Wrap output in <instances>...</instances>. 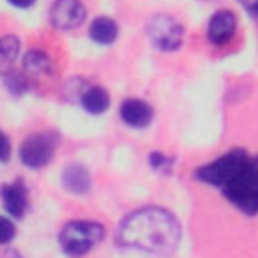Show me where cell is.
Wrapping results in <instances>:
<instances>
[{"label":"cell","instance_id":"8fae6325","mask_svg":"<svg viewBox=\"0 0 258 258\" xmlns=\"http://www.w3.org/2000/svg\"><path fill=\"white\" fill-rule=\"evenodd\" d=\"M117 32H119V28H117L115 20L109 16L95 18L91 22V28H89V36L99 44H111L117 38Z\"/></svg>","mask_w":258,"mask_h":258},{"label":"cell","instance_id":"9c48e42d","mask_svg":"<svg viewBox=\"0 0 258 258\" xmlns=\"http://www.w3.org/2000/svg\"><path fill=\"white\" fill-rule=\"evenodd\" d=\"M121 119L135 129L147 127L153 119V109L141 99H127L121 105Z\"/></svg>","mask_w":258,"mask_h":258},{"label":"cell","instance_id":"5b68a950","mask_svg":"<svg viewBox=\"0 0 258 258\" xmlns=\"http://www.w3.org/2000/svg\"><path fill=\"white\" fill-rule=\"evenodd\" d=\"M56 149V137L54 133H34L28 135L20 145V161L26 167L38 169L44 167Z\"/></svg>","mask_w":258,"mask_h":258},{"label":"cell","instance_id":"e0dca14e","mask_svg":"<svg viewBox=\"0 0 258 258\" xmlns=\"http://www.w3.org/2000/svg\"><path fill=\"white\" fill-rule=\"evenodd\" d=\"M8 157H10V141H8V137L0 131V163L8 161Z\"/></svg>","mask_w":258,"mask_h":258},{"label":"cell","instance_id":"5bb4252c","mask_svg":"<svg viewBox=\"0 0 258 258\" xmlns=\"http://www.w3.org/2000/svg\"><path fill=\"white\" fill-rule=\"evenodd\" d=\"M18 38L12 36V34H6L0 38V75H6L10 64L14 62L16 54H18Z\"/></svg>","mask_w":258,"mask_h":258},{"label":"cell","instance_id":"8992f818","mask_svg":"<svg viewBox=\"0 0 258 258\" xmlns=\"http://www.w3.org/2000/svg\"><path fill=\"white\" fill-rule=\"evenodd\" d=\"M50 22L54 28L71 30L83 24L85 20V6L79 0H54L50 6Z\"/></svg>","mask_w":258,"mask_h":258},{"label":"cell","instance_id":"277c9868","mask_svg":"<svg viewBox=\"0 0 258 258\" xmlns=\"http://www.w3.org/2000/svg\"><path fill=\"white\" fill-rule=\"evenodd\" d=\"M147 36H149V42L157 50L169 52V50L179 48L183 40V28L175 18L167 14H155L147 22Z\"/></svg>","mask_w":258,"mask_h":258},{"label":"cell","instance_id":"2e32d148","mask_svg":"<svg viewBox=\"0 0 258 258\" xmlns=\"http://www.w3.org/2000/svg\"><path fill=\"white\" fill-rule=\"evenodd\" d=\"M14 236H16V226L12 224V220L0 216V244H8Z\"/></svg>","mask_w":258,"mask_h":258},{"label":"cell","instance_id":"3957f363","mask_svg":"<svg viewBox=\"0 0 258 258\" xmlns=\"http://www.w3.org/2000/svg\"><path fill=\"white\" fill-rule=\"evenodd\" d=\"M105 236V228L99 222L89 220H75L64 224V228L58 234L60 248L69 256H83L91 248H95Z\"/></svg>","mask_w":258,"mask_h":258},{"label":"cell","instance_id":"52a82bcc","mask_svg":"<svg viewBox=\"0 0 258 258\" xmlns=\"http://www.w3.org/2000/svg\"><path fill=\"white\" fill-rule=\"evenodd\" d=\"M234 32H236V16L234 12L230 10H218L210 24H208V38L212 44L216 46H222L226 42H230L234 38Z\"/></svg>","mask_w":258,"mask_h":258},{"label":"cell","instance_id":"6da1fadb","mask_svg":"<svg viewBox=\"0 0 258 258\" xmlns=\"http://www.w3.org/2000/svg\"><path fill=\"white\" fill-rule=\"evenodd\" d=\"M200 181L212 183L246 214L258 212V159L242 149L228 151L196 171Z\"/></svg>","mask_w":258,"mask_h":258},{"label":"cell","instance_id":"4fadbf2b","mask_svg":"<svg viewBox=\"0 0 258 258\" xmlns=\"http://www.w3.org/2000/svg\"><path fill=\"white\" fill-rule=\"evenodd\" d=\"M81 103H83L85 111H89L91 115H99L109 107V95L103 87H89L83 91Z\"/></svg>","mask_w":258,"mask_h":258},{"label":"cell","instance_id":"9a60e30c","mask_svg":"<svg viewBox=\"0 0 258 258\" xmlns=\"http://www.w3.org/2000/svg\"><path fill=\"white\" fill-rule=\"evenodd\" d=\"M4 79H6V89L10 91V93H14V95H20L22 91H26V81H24V77L22 75H18V73H6L4 75Z\"/></svg>","mask_w":258,"mask_h":258},{"label":"cell","instance_id":"7c38bea8","mask_svg":"<svg viewBox=\"0 0 258 258\" xmlns=\"http://www.w3.org/2000/svg\"><path fill=\"white\" fill-rule=\"evenodd\" d=\"M24 71L34 79H44L52 73V62L42 50H28L24 54Z\"/></svg>","mask_w":258,"mask_h":258},{"label":"cell","instance_id":"ba28073f","mask_svg":"<svg viewBox=\"0 0 258 258\" xmlns=\"http://www.w3.org/2000/svg\"><path fill=\"white\" fill-rule=\"evenodd\" d=\"M0 196H2L4 210H6L12 218H22V216H24V212H26V208H28V194H26V185H24L20 179L2 185Z\"/></svg>","mask_w":258,"mask_h":258},{"label":"cell","instance_id":"30bf717a","mask_svg":"<svg viewBox=\"0 0 258 258\" xmlns=\"http://www.w3.org/2000/svg\"><path fill=\"white\" fill-rule=\"evenodd\" d=\"M62 185L71 194H77V196L87 194V189L91 187V175L87 167L81 163H71L62 173Z\"/></svg>","mask_w":258,"mask_h":258},{"label":"cell","instance_id":"d6986e66","mask_svg":"<svg viewBox=\"0 0 258 258\" xmlns=\"http://www.w3.org/2000/svg\"><path fill=\"white\" fill-rule=\"evenodd\" d=\"M12 6H16V8H28V6H32L34 4V0H8Z\"/></svg>","mask_w":258,"mask_h":258},{"label":"cell","instance_id":"7a4b0ae2","mask_svg":"<svg viewBox=\"0 0 258 258\" xmlns=\"http://www.w3.org/2000/svg\"><path fill=\"white\" fill-rule=\"evenodd\" d=\"M117 242L123 248L165 258L177 248L179 224L163 208H141L119 224Z\"/></svg>","mask_w":258,"mask_h":258},{"label":"cell","instance_id":"ac0fdd59","mask_svg":"<svg viewBox=\"0 0 258 258\" xmlns=\"http://www.w3.org/2000/svg\"><path fill=\"white\" fill-rule=\"evenodd\" d=\"M240 4H242V8L250 14V16H254L256 20H258V0H238Z\"/></svg>","mask_w":258,"mask_h":258}]
</instances>
